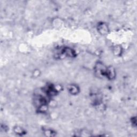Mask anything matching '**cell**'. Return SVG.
Wrapping results in <instances>:
<instances>
[{
  "instance_id": "2",
  "label": "cell",
  "mask_w": 137,
  "mask_h": 137,
  "mask_svg": "<svg viewBox=\"0 0 137 137\" xmlns=\"http://www.w3.org/2000/svg\"><path fill=\"white\" fill-rule=\"evenodd\" d=\"M69 90H70L69 91H70V92L73 94H77L78 93V88L76 86H74V85H72V86H71Z\"/></svg>"
},
{
  "instance_id": "1",
  "label": "cell",
  "mask_w": 137,
  "mask_h": 137,
  "mask_svg": "<svg viewBox=\"0 0 137 137\" xmlns=\"http://www.w3.org/2000/svg\"><path fill=\"white\" fill-rule=\"evenodd\" d=\"M99 31L102 34H106L108 33V27L104 23H102L99 26Z\"/></svg>"
}]
</instances>
